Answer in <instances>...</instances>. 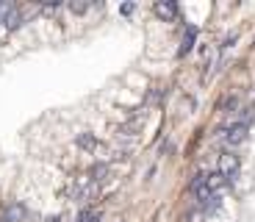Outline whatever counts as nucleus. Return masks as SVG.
Returning <instances> with one entry per match:
<instances>
[{
	"instance_id": "f257e3e1",
	"label": "nucleus",
	"mask_w": 255,
	"mask_h": 222,
	"mask_svg": "<svg viewBox=\"0 0 255 222\" xmlns=\"http://www.w3.org/2000/svg\"><path fill=\"white\" fill-rule=\"evenodd\" d=\"M247 131L250 128H244L242 122H230V125L219 128V139H222L225 145H242V142L247 139Z\"/></svg>"
},
{
	"instance_id": "f03ea898",
	"label": "nucleus",
	"mask_w": 255,
	"mask_h": 222,
	"mask_svg": "<svg viewBox=\"0 0 255 222\" xmlns=\"http://www.w3.org/2000/svg\"><path fill=\"white\" fill-rule=\"evenodd\" d=\"M217 172H222L228 181H233L236 172H239V156L236 153H222V156H219V170Z\"/></svg>"
},
{
	"instance_id": "7ed1b4c3",
	"label": "nucleus",
	"mask_w": 255,
	"mask_h": 222,
	"mask_svg": "<svg viewBox=\"0 0 255 222\" xmlns=\"http://www.w3.org/2000/svg\"><path fill=\"white\" fill-rule=\"evenodd\" d=\"M153 11L158 14L161 19H175L178 17V6H175V3H155Z\"/></svg>"
},
{
	"instance_id": "20e7f679",
	"label": "nucleus",
	"mask_w": 255,
	"mask_h": 222,
	"mask_svg": "<svg viewBox=\"0 0 255 222\" xmlns=\"http://www.w3.org/2000/svg\"><path fill=\"white\" fill-rule=\"evenodd\" d=\"M25 217V209L19 203H14V206H8V211H6V222H17V220H22Z\"/></svg>"
},
{
	"instance_id": "39448f33",
	"label": "nucleus",
	"mask_w": 255,
	"mask_h": 222,
	"mask_svg": "<svg viewBox=\"0 0 255 222\" xmlns=\"http://www.w3.org/2000/svg\"><path fill=\"white\" fill-rule=\"evenodd\" d=\"M194 28H189V31H186V39H183V47H180V53H189L191 50V44H194Z\"/></svg>"
},
{
	"instance_id": "423d86ee",
	"label": "nucleus",
	"mask_w": 255,
	"mask_h": 222,
	"mask_svg": "<svg viewBox=\"0 0 255 222\" xmlns=\"http://www.w3.org/2000/svg\"><path fill=\"white\" fill-rule=\"evenodd\" d=\"M97 220H100V211H83L78 217V222H97Z\"/></svg>"
},
{
	"instance_id": "0eeeda50",
	"label": "nucleus",
	"mask_w": 255,
	"mask_h": 222,
	"mask_svg": "<svg viewBox=\"0 0 255 222\" xmlns=\"http://www.w3.org/2000/svg\"><path fill=\"white\" fill-rule=\"evenodd\" d=\"M78 145H81V147H95L97 139L92 136V133H86V136H81V139H78Z\"/></svg>"
},
{
	"instance_id": "6e6552de",
	"label": "nucleus",
	"mask_w": 255,
	"mask_h": 222,
	"mask_svg": "<svg viewBox=\"0 0 255 222\" xmlns=\"http://www.w3.org/2000/svg\"><path fill=\"white\" fill-rule=\"evenodd\" d=\"M70 8L75 14H83V11H89V3H70Z\"/></svg>"
},
{
	"instance_id": "1a4fd4ad",
	"label": "nucleus",
	"mask_w": 255,
	"mask_h": 222,
	"mask_svg": "<svg viewBox=\"0 0 255 222\" xmlns=\"http://www.w3.org/2000/svg\"><path fill=\"white\" fill-rule=\"evenodd\" d=\"M11 8H14V3H0V22L6 19V14L11 11Z\"/></svg>"
}]
</instances>
